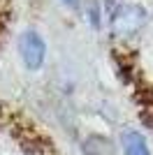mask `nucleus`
<instances>
[{"instance_id": "20e7f679", "label": "nucleus", "mask_w": 153, "mask_h": 155, "mask_svg": "<svg viewBox=\"0 0 153 155\" xmlns=\"http://www.w3.org/2000/svg\"><path fill=\"white\" fill-rule=\"evenodd\" d=\"M63 2H65V5H70V7H76V5H79V0H63Z\"/></svg>"}, {"instance_id": "7ed1b4c3", "label": "nucleus", "mask_w": 153, "mask_h": 155, "mask_svg": "<svg viewBox=\"0 0 153 155\" xmlns=\"http://www.w3.org/2000/svg\"><path fill=\"white\" fill-rule=\"evenodd\" d=\"M121 146L125 155H148L146 139L137 132V130H125L121 137Z\"/></svg>"}, {"instance_id": "f03ea898", "label": "nucleus", "mask_w": 153, "mask_h": 155, "mask_svg": "<svg viewBox=\"0 0 153 155\" xmlns=\"http://www.w3.org/2000/svg\"><path fill=\"white\" fill-rule=\"evenodd\" d=\"M19 51H21V58H23L28 70H39V67L44 65L46 44H44V39H42L39 32L25 30L19 37Z\"/></svg>"}, {"instance_id": "f257e3e1", "label": "nucleus", "mask_w": 153, "mask_h": 155, "mask_svg": "<svg viewBox=\"0 0 153 155\" xmlns=\"http://www.w3.org/2000/svg\"><path fill=\"white\" fill-rule=\"evenodd\" d=\"M148 14L139 5H118L111 12V32L118 37H132L146 26Z\"/></svg>"}]
</instances>
